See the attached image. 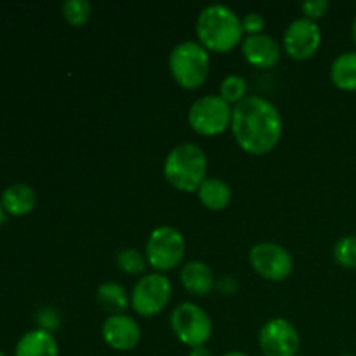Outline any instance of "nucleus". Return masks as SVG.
<instances>
[{"mask_svg": "<svg viewBox=\"0 0 356 356\" xmlns=\"http://www.w3.org/2000/svg\"><path fill=\"white\" fill-rule=\"evenodd\" d=\"M229 129L243 152L259 156L277 148L284 132V120L278 108L266 97L247 96L233 106Z\"/></svg>", "mask_w": 356, "mask_h": 356, "instance_id": "obj_1", "label": "nucleus"}, {"mask_svg": "<svg viewBox=\"0 0 356 356\" xmlns=\"http://www.w3.org/2000/svg\"><path fill=\"white\" fill-rule=\"evenodd\" d=\"M197 37L207 51L229 52L243 40L242 19L229 7L212 3L198 14Z\"/></svg>", "mask_w": 356, "mask_h": 356, "instance_id": "obj_2", "label": "nucleus"}, {"mask_svg": "<svg viewBox=\"0 0 356 356\" xmlns=\"http://www.w3.org/2000/svg\"><path fill=\"white\" fill-rule=\"evenodd\" d=\"M207 155L200 146L195 143H181L165 156L163 176L176 190L193 193L207 179Z\"/></svg>", "mask_w": 356, "mask_h": 356, "instance_id": "obj_3", "label": "nucleus"}, {"mask_svg": "<svg viewBox=\"0 0 356 356\" xmlns=\"http://www.w3.org/2000/svg\"><path fill=\"white\" fill-rule=\"evenodd\" d=\"M211 58L200 42H179L169 54V72L174 82L186 90H197L207 82Z\"/></svg>", "mask_w": 356, "mask_h": 356, "instance_id": "obj_4", "label": "nucleus"}, {"mask_svg": "<svg viewBox=\"0 0 356 356\" xmlns=\"http://www.w3.org/2000/svg\"><path fill=\"white\" fill-rule=\"evenodd\" d=\"M186 254V242L179 229L159 226L149 233L145 247L146 263L156 271L165 273L179 266Z\"/></svg>", "mask_w": 356, "mask_h": 356, "instance_id": "obj_5", "label": "nucleus"}, {"mask_svg": "<svg viewBox=\"0 0 356 356\" xmlns=\"http://www.w3.org/2000/svg\"><path fill=\"white\" fill-rule=\"evenodd\" d=\"M232 104L226 103L221 96L209 94L193 101L188 110V124L197 134L212 138L232 127Z\"/></svg>", "mask_w": 356, "mask_h": 356, "instance_id": "obj_6", "label": "nucleus"}, {"mask_svg": "<svg viewBox=\"0 0 356 356\" xmlns=\"http://www.w3.org/2000/svg\"><path fill=\"white\" fill-rule=\"evenodd\" d=\"M170 329L184 346L198 348L207 344L214 327L205 309L193 302H183L170 313Z\"/></svg>", "mask_w": 356, "mask_h": 356, "instance_id": "obj_7", "label": "nucleus"}, {"mask_svg": "<svg viewBox=\"0 0 356 356\" xmlns=\"http://www.w3.org/2000/svg\"><path fill=\"white\" fill-rule=\"evenodd\" d=\"M172 298V284L162 273H149L139 278L131 294V306L136 315L149 318L165 309Z\"/></svg>", "mask_w": 356, "mask_h": 356, "instance_id": "obj_8", "label": "nucleus"}, {"mask_svg": "<svg viewBox=\"0 0 356 356\" xmlns=\"http://www.w3.org/2000/svg\"><path fill=\"white\" fill-rule=\"evenodd\" d=\"M249 263L259 277L268 282H284L294 271V259L285 247L273 242H261L249 252Z\"/></svg>", "mask_w": 356, "mask_h": 356, "instance_id": "obj_9", "label": "nucleus"}, {"mask_svg": "<svg viewBox=\"0 0 356 356\" xmlns=\"http://www.w3.org/2000/svg\"><path fill=\"white\" fill-rule=\"evenodd\" d=\"M322 45V30L318 23L306 17H298L284 33V49L289 58L306 61L318 52Z\"/></svg>", "mask_w": 356, "mask_h": 356, "instance_id": "obj_10", "label": "nucleus"}, {"mask_svg": "<svg viewBox=\"0 0 356 356\" xmlns=\"http://www.w3.org/2000/svg\"><path fill=\"white\" fill-rule=\"evenodd\" d=\"M259 348L264 356H298L299 334L285 318H271L261 327Z\"/></svg>", "mask_w": 356, "mask_h": 356, "instance_id": "obj_11", "label": "nucleus"}, {"mask_svg": "<svg viewBox=\"0 0 356 356\" xmlns=\"http://www.w3.org/2000/svg\"><path fill=\"white\" fill-rule=\"evenodd\" d=\"M104 343L115 351H131L141 341V327L132 316L120 313V315H110L103 323Z\"/></svg>", "mask_w": 356, "mask_h": 356, "instance_id": "obj_12", "label": "nucleus"}, {"mask_svg": "<svg viewBox=\"0 0 356 356\" xmlns=\"http://www.w3.org/2000/svg\"><path fill=\"white\" fill-rule=\"evenodd\" d=\"M242 54L256 68H273L280 61V45L270 35H250L242 40Z\"/></svg>", "mask_w": 356, "mask_h": 356, "instance_id": "obj_13", "label": "nucleus"}, {"mask_svg": "<svg viewBox=\"0 0 356 356\" xmlns=\"http://www.w3.org/2000/svg\"><path fill=\"white\" fill-rule=\"evenodd\" d=\"M181 284L186 289L190 294L198 296H209L214 291L216 278L211 268L204 263V261H190L181 268Z\"/></svg>", "mask_w": 356, "mask_h": 356, "instance_id": "obj_14", "label": "nucleus"}, {"mask_svg": "<svg viewBox=\"0 0 356 356\" xmlns=\"http://www.w3.org/2000/svg\"><path fill=\"white\" fill-rule=\"evenodd\" d=\"M0 204H2L3 211L16 218H23L28 216L37 205V193L31 186L24 183H14L3 190L2 197H0Z\"/></svg>", "mask_w": 356, "mask_h": 356, "instance_id": "obj_15", "label": "nucleus"}, {"mask_svg": "<svg viewBox=\"0 0 356 356\" xmlns=\"http://www.w3.org/2000/svg\"><path fill=\"white\" fill-rule=\"evenodd\" d=\"M14 356H59V348L49 330L35 329L21 336Z\"/></svg>", "mask_w": 356, "mask_h": 356, "instance_id": "obj_16", "label": "nucleus"}, {"mask_svg": "<svg viewBox=\"0 0 356 356\" xmlns=\"http://www.w3.org/2000/svg\"><path fill=\"white\" fill-rule=\"evenodd\" d=\"M198 200L209 211H222L232 202V188L218 177H207L197 191Z\"/></svg>", "mask_w": 356, "mask_h": 356, "instance_id": "obj_17", "label": "nucleus"}, {"mask_svg": "<svg viewBox=\"0 0 356 356\" xmlns=\"http://www.w3.org/2000/svg\"><path fill=\"white\" fill-rule=\"evenodd\" d=\"M330 80L346 92H356V51L343 52L330 65Z\"/></svg>", "mask_w": 356, "mask_h": 356, "instance_id": "obj_18", "label": "nucleus"}, {"mask_svg": "<svg viewBox=\"0 0 356 356\" xmlns=\"http://www.w3.org/2000/svg\"><path fill=\"white\" fill-rule=\"evenodd\" d=\"M96 299L101 308L110 315H120L127 309L131 298L127 296L125 289L117 282H104L97 287Z\"/></svg>", "mask_w": 356, "mask_h": 356, "instance_id": "obj_19", "label": "nucleus"}, {"mask_svg": "<svg viewBox=\"0 0 356 356\" xmlns=\"http://www.w3.org/2000/svg\"><path fill=\"white\" fill-rule=\"evenodd\" d=\"M219 96L228 104L236 106L247 97V80L240 75H228L219 86Z\"/></svg>", "mask_w": 356, "mask_h": 356, "instance_id": "obj_20", "label": "nucleus"}, {"mask_svg": "<svg viewBox=\"0 0 356 356\" xmlns=\"http://www.w3.org/2000/svg\"><path fill=\"white\" fill-rule=\"evenodd\" d=\"M63 17L68 21V24L79 28L89 21L90 13H92V6L87 0H66L61 6Z\"/></svg>", "mask_w": 356, "mask_h": 356, "instance_id": "obj_21", "label": "nucleus"}, {"mask_svg": "<svg viewBox=\"0 0 356 356\" xmlns=\"http://www.w3.org/2000/svg\"><path fill=\"white\" fill-rule=\"evenodd\" d=\"M332 256L339 266L346 270H356V235H346L337 240Z\"/></svg>", "mask_w": 356, "mask_h": 356, "instance_id": "obj_22", "label": "nucleus"}, {"mask_svg": "<svg viewBox=\"0 0 356 356\" xmlns=\"http://www.w3.org/2000/svg\"><path fill=\"white\" fill-rule=\"evenodd\" d=\"M117 264H118V270L124 271L127 275H141L145 273L146 270V257L139 252L138 249H124L118 252L117 256Z\"/></svg>", "mask_w": 356, "mask_h": 356, "instance_id": "obj_23", "label": "nucleus"}, {"mask_svg": "<svg viewBox=\"0 0 356 356\" xmlns=\"http://www.w3.org/2000/svg\"><path fill=\"white\" fill-rule=\"evenodd\" d=\"M330 9V3L327 0H306L301 3V10L306 19L316 21L320 17H323L327 14V10Z\"/></svg>", "mask_w": 356, "mask_h": 356, "instance_id": "obj_24", "label": "nucleus"}, {"mask_svg": "<svg viewBox=\"0 0 356 356\" xmlns=\"http://www.w3.org/2000/svg\"><path fill=\"white\" fill-rule=\"evenodd\" d=\"M264 24H266V21H264V17L259 13H249L242 17L243 33H247V37L263 33Z\"/></svg>", "mask_w": 356, "mask_h": 356, "instance_id": "obj_25", "label": "nucleus"}, {"mask_svg": "<svg viewBox=\"0 0 356 356\" xmlns=\"http://www.w3.org/2000/svg\"><path fill=\"white\" fill-rule=\"evenodd\" d=\"M188 356H212V355L205 346H198V348H191L190 355Z\"/></svg>", "mask_w": 356, "mask_h": 356, "instance_id": "obj_26", "label": "nucleus"}, {"mask_svg": "<svg viewBox=\"0 0 356 356\" xmlns=\"http://www.w3.org/2000/svg\"><path fill=\"white\" fill-rule=\"evenodd\" d=\"M3 219H6V211H3L2 204H0V228H2V225H3Z\"/></svg>", "mask_w": 356, "mask_h": 356, "instance_id": "obj_27", "label": "nucleus"}, {"mask_svg": "<svg viewBox=\"0 0 356 356\" xmlns=\"http://www.w3.org/2000/svg\"><path fill=\"white\" fill-rule=\"evenodd\" d=\"M222 356H247V355L242 353V351H228V353H225Z\"/></svg>", "mask_w": 356, "mask_h": 356, "instance_id": "obj_28", "label": "nucleus"}, {"mask_svg": "<svg viewBox=\"0 0 356 356\" xmlns=\"http://www.w3.org/2000/svg\"><path fill=\"white\" fill-rule=\"evenodd\" d=\"M351 35H353V40H355V45H356V16L353 19V26H351Z\"/></svg>", "mask_w": 356, "mask_h": 356, "instance_id": "obj_29", "label": "nucleus"}, {"mask_svg": "<svg viewBox=\"0 0 356 356\" xmlns=\"http://www.w3.org/2000/svg\"><path fill=\"white\" fill-rule=\"evenodd\" d=\"M0 356H6V355H3V353H2V351H0Z\"/></svg>", "mask_w": 356, "mask_h": 356, "instance_id": "obj_30", "label": "nucleus"}, {"mask_svg": "<svg viewBox=\"0 0 356 356\" xmlns=\"http://www.w3.org/2000/svg\"><path fill=\"white\" fill-rule=\"evenodd\" d=\"M343 356H353V355H343Z\"/></svg>", "mask_w": 356, "mask_h": 356, "instance_id": "obj_31", "label": "nucleus"}, {"mask_svg": "<svg viewBox=\"0 0 356 356\" xmlns=\"http://www.w3.org/2000/svg\"><path fill=\"white\" fill-rule=\"evenodd\" d=\"M298 356H301V355H298Z\"/></svg>", "mask_w": 356, "mask_h": 356, "instance_id": "obj_32", "label": "nucleus"}]
</instances>
